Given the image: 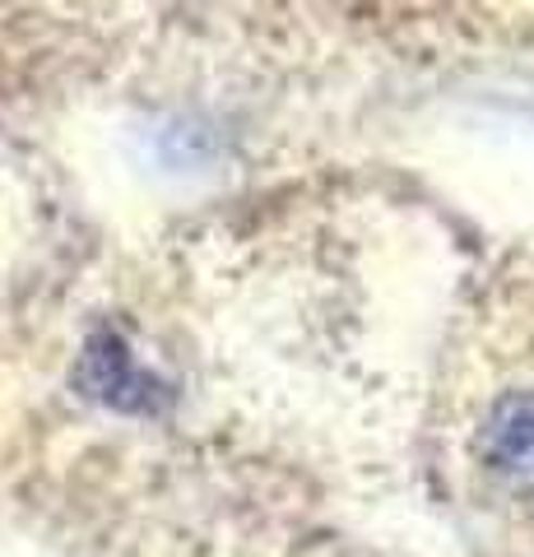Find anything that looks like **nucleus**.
<instances>
[{
    "instance_id": "2",
    "label": "nucleus",
    "mask_w": 534,
    "mask_h": 557,
    "mask_svg": "<svg viewBox=\"0 0 534 557\" xmlns=\"http://www.w3.org/2000/svg\"><path fill=\"white\" fill-rule=\"evenodd\" d=\"M89 557H358V553L339 530H331L325 516L243 511V516H210V520L149 530L98 548Z\"/></svg>"
},
{
    "instance_id": "3",
    "label": "nucleus",
    "mask_w": 534,
    "mask_h": 557,
    "mask_svg": "<svg viewBox=\"0 0 534 557\" xmlns=\"http://www.w3.org/2000/svg\"><path fill=\"white\" fill-rule=\"evenodd\" d=\"M14 163L0 149V298L20 284V223H24V182L14 177Z\"/></svg>"
},
{
    "instance_id": "1",
    "label": "nucleus",
    "mask_w": 534,
    "mask_h": 557,
    "mask_svg": "<svg viewBox=\"0 0 534 557\" xmlns=\"http://www.w3.org/2000/svg\"><path fill=\"white\" fill-rule=\"evenodd\" d=\"M382 209L344 172L112 228L0 298V516L89 557L325 516L382 409Z\"/></svg>"
}]
</instances>
